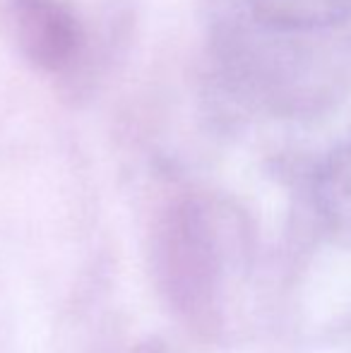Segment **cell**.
Listing matches in <instances>:
<instances>
[{"mask_svg": "<svg viewBox=\"0 0 351 353\" xmlns=\"http://www.w3.org/2000/svg\"><path fill=\"white\" fill-rule=\"evenodd\" d=\"M260 22L277 29H315L351 17V0H250Z\"/></svg>", "mask_w": 351, "mask_h": 353, "instance_id": "cell-2", "label": "cell"}, {"mask_svg": "<svg viewBox=\"0 0 351 353\" xmlns=\"http://www.w3.org/2000/svg\"><path fill=\"white\" fill-rule=\"evenodd\" d=\"M323 216L344 236H351V142L325 161L315 185Z\"/></svg>", "mask_w": 351, "mask_h": 353, "instance_id": "cell-3", "label": "cell"}, {"mask_svg": "<svg viewBox=\"0 0 351 353\" xmlns=\"http://www.w3.org/2000/svg\"><path fill=\"white\" fill-rule=\"evenodd\" d=\"M14 32L24 56L46 72L68 70L85 46L80 19L63 0H17Z\"/></svg>", "mask_w": 351, "mask_h": 353, "instance_id": "cell-1", "label": "cell"}]
</instances>
